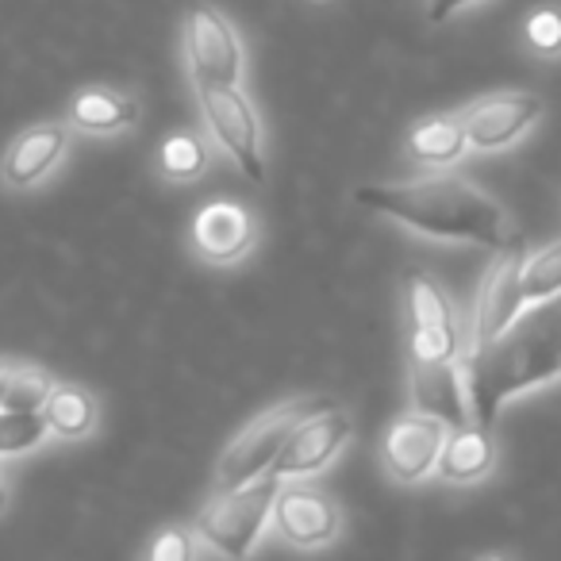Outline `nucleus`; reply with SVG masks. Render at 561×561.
Masks as SVG:
<instances>
[{
	"instance_id": "nucleus-1",
	"label": "nucleus",
	"mask_w": 561,
	"mask_h": 561,
	"mask_svg": "<svg viewBox=\"0 0 561 561\" xmlns=\"http://www.w3.org/2000/svg\"><path fill=\"white\" fill-rule=\"evenodd\" d=\"M553 377H561V293L530 300L527 312H515L500 335L473 346V358L466 362L469 412L481 427H492L504 400Z\"/></svg>"
},
{
	"instance_id": "nucleus-2",
	"label": "nucleus",
	"mask_w": 561,
	"mask_h": 561,
	"mask_svg": "<svg viewBox=\"0 0 561 561\" xmlns=\"http://www.w3.org/2000/svg\"><path fill=\"white\" fill-rule=\"evenodd\" d=\"M354 201L435 239H466L477 247H504L507 239L504 208L461 173H427V178L389 181V185H362Z\"/></svg>"
},
{
	"instance_id": "nucleus-3",
	"label": "nucleus",
	"mask_w": 561,
	"mask_h": 561,
	"mask_svg": "<svg viewBox=\"0 0 561 561\" xmlns=\"http://www.w3.org/2000/svg\"><path fill=\"white\" fill-rule=\"evenodd\" d=\"M280 477H254V481L239 484V489H219L216 500L201 507L196 515V535L211 546V550L227 553V558H247L254 546L257 530L265 527L273 512V496H277Z\"/></svg>"
},
{
	"instance_id": "nucleus-4",
	"label": "nucleus",
	"mask_w": 561,
	"mask_h": 561,
	"mask_svg": "<svg viewBox=\"0 0 561 561\" xmlns=\"http://www.w3.org/2000/svg\"><path fill=\"white\" fill-rule=\"evenodd\" d=\"M320 408H328V404H320V400H289V404L270 408V412H262L254 423H247V427L239 431V438H231L224 458H219V473H216L219 489H239V484L262 477L265 469H273L285 438L293 435V427H297L305 415L320 412Z\"/></svg>"
},
{
	"instance_id": "nucleus-5",
	"label": "nucleus",
	"mask_w": 561,
	"mask_h": 561,
	"mask_svg": "<svg viewBox=\"0 0 561 561\" xmlns=\"http://www.w3.org/2000/svg\"><path fill=\"white\" fill-rule=\"evenodd\" d=\"M196 93H201V112L211 139L239 162L250 181H262V127H257L250 96L239 85H201Z\"/></svg>"
},
{
	"instance_id": "nucleus-6",
	"label": "nucleus",
	"mask_w": 561,
	"mask_h": 561,
	"mask_svg": "<svg viewBox=\"0 0 561 561\" xmlns=\"http://www.w3.org/2000/svg\"><path fill=\"white\" fill-rule=\"evenodd\" d=\"M185 58L193 85H239L242 78V43L219 9L188 12L185 20Z\"/></svg>"
},
{
	"instance_id": "nucleus-7",
	"label": "nucleus",
	"mask_w": 561,
	"mask_h": 561,
	"mask_svg": "<svg viewBox=\"0 0 561 561\" xmlns=\"http://www.w3.org/2000/svg\"><path fill=\"white\" fill-rule=\"evenodd\" d=\"M408 305H412V358L446 362L458 358V320L450 300L423 270H408Z\"/></svg>"
},
{
	"instance_id": "nucleus-8",
	"label": "nucleus",
	"mask_w": 561,
	"mask_h": 561,
	"mask_svg": "<svg viewBox=\"0 0 561 561\" xmlns=\"http://www.w3.org/2000/svg\"><path fill=\"white\" fill-rule=\"evenodd\" d=\"M351 438V415L339 412L328 404V412H312L293 427V435L285 438L277 461H273V473L277 477H305L316 473L320 466H328L343 443Z\"/></svg>"
},
{
	"instance_id": "nucleus-9",
	"label": "nucleus",
	"mask_w": 561,
	"mask_h": 561,
	"mask_svg": "<svg viewBox=\"0 0 561 561\" xmlns=\"http://www.w3.org/2000/svg\"><path fill=\"white\" fill-rule=\"evenodd\" d=\"M443 443H446V423L435 420L427 412H408L400 415L397 423L389 427L381 443V454H385V466L397 481L404 484H415L438 469V454H443Z\"/></svg>"
},
{
	"instance_id": "nucleus-10",
	"label": "nucleus",
	"mask_w": 561,
	"mask_h": 561,
	"mask_svg": "<svg viewBox=\"0 0 561 561\" xmlns=\"http://www.w3.org/2000/svg\"><path fill=\"white\" fill-rule=\"evenodd\" d=\"M523 257H527V250L512 247L484 273L473 312V346H484L492 335H500L523 308Z\"/></svg>"
},
{
	"instance_id": "nucleus-11",
	"label": "nucleus",
	"mask_w": 561,
	"mask_h": 561,
	"mask_svg": "<svg viewBox=\"0 0 561 561\" xmlns=\"http://www.w3.org/2000/svg\"><path fill=\"white\" fill-rule=\"evenodd\" d=\"M542 116V96L535 93H496L477 101L473 108L461 116L466 139L477 150H500L507 142H515L530 124H538Z\"/></svg>"
},
{
	"instance_id": "nucleus-12",
	"label": "nucleus",
	"mask_w": 561,
	"mask_h": 561,
	"mask_svg": "<svg viewBox=\"0 0 561 561\" xmlns=\"http://www.w3.org/2000/svg\"><path fill=\"white\" fill-rule=\"evenodd\" d=\"M273 519H277V530L289 538L293 546L312 550V546H323L335 538L339 507H335V500L308 489V484H277Z\"/></svg>"
},
{
	"instance_id": "nucleus-13",
	"label": "nucleus",
	"mask_w": 561,
	"mask_h": 561,
	"mask_svg": "<svg viewBox=\"0 0 561 561\" xmlns=\"http://www.w3.org/2000/svg\"><path fill=\"white\" fill-rule=\"evenodd\" d=\"M412 400L420 412L443 420L446 427H466L469 397H466V374L458 369V358H446V362L412 358Z\"/></svg>"
},
{
	"instance_id": "nucleus-14",
	"label": "nucleus",
	"mask_w": 561,
	"mask_h": 561,
	"mask_svg": "<svg viewBox=\"0 0 561 561\" xmlns=\"http://www.w3.org/2000/svg\"><path fill=\"white\" fill-rule=\"evenodd\" d=\"M193 239L208 262L231 265L254 247V219L242 204L234 201H216L208 208L196 211L193 219Z\"/></svg>"
},
{
	"instance_id": "nucleus-15",
	"label": "nucleus",
	"mask_w": 561,
	"mask_h": 561,
	"mask_svg": "<svg viewBox=\"0 0 561 561\" xmlns=\"http://www.w3.org/2000/svg\"><path fill=\"white\" fill-rule=\"evenodd\" d=\"M66 142H70L66 124H35V127H27V131H20L16 139H12L0 173H4V181H9L12 188L35 185V181H43L50 170H55V162L66 154Z\"/></svg>"
},
{
	"instance_id": "nucleus-16",
	"label": "nucleus",
	"mask_w": 561,
	"mask_h": 561,
	"mask_svg": "<svg viewBox=\"0 0 561 561\" xmlns=\"http://www.w3.org/2000/svg\"><path fill=\"white\" fill-rule=\"evenodd\" d=\"M496 461V446L489 438V427H454L443 443V454H438V469H443L446 481L454 484H473L481 481L484 473Z\"/></svg>"
},
{
	"instance_id": "nucleus-17",
	"label": "nucleus",
	"mask_w": 561,
	"mask_h": 561,
	"mask_svg": "<svg viewBox=\"0 0 561 561\" xmlns=\"http://www.w3.org/2000/svg\"><path fill=\"white\" fill-rule=\"evenodd\" d=\"M135 119H139V104L131 96L116 93V89H81L70 104V124L93 135L131 127Z\"/></svg>"
},
{
	"instance_id": "nucleus-18",
	"label": "nucleus",
	"mask_w": 561,
	"mask_h": 561,
	"mask_svg": "<svg viewBox=\"0 0 561 561\" xmlns=\"http://www.w3.org/2000/svg\"><path fill=\"white\" fill-rule=\"evenodd\" d=\"M469 139L461 116H431L420 119L408 135V154L415 162H458L466 154Z\"/></svg>"
},
{
	"instance_id": "nucleus-19",
	"label": "nucleus",
	"mask_w": 561,
	"mask_h": 561,
	"mask_svg": "<svg viewBox=\"0 0 561 561\" xmlns=\"http://www.w3.org/2000/svg\"><path fill=\"white\" fill-rule=\"evenodd\" d=\"M43 420H47L50 435L85 438L96 423V404L85 389H78V385H55L47 404H43Z\"/></svg>"
},
{
	"instance_id": "nucleus-20",
	"label": "nucleus",
	"mask_w": 561,
	"mask_h": 561,
	"mask_svg": "<svg viewBox=\"0 0 561 561\" xmlns=\"http://www.w3.org/2000/svg\"><path fill=\"white\" fill-rule=\"evenodd\" d=\"M158 162H162L165 178H178V181H193L208 170V147H204L201 135H170L158 150Z\"/></svg>"
},
{
	"instance_id": "nucleus-21",
	"label": "nucleus",
	"mask_w": 561,
	"mask_h": 561,
	"mask_svg": "<svg viewBox=\"0 0 561 561\" xmlns=\"http://www.w3.org/2000/svg\"><path fill=\"white\" fill-rule=\"evenodd\" d=\"M561 293V239L523 257V300H546Z\"/></svg>"
},
{
	"instance_id": "nucleus-22",
	"label": "nucleus",
	"mask_w": 561,
	"mask_h": 561,
	"mask_svg": "<svg viewBox=\"0 0 561 561\" xmlns=\"http://www.w3.org/2000/svg\"><path fill=\"white\" fill-rule=\"evenodd\" d=\"M50 389H55V377L43 374L35 366H12L9 389H4V400L0 408H12V412H43Z\"/></svg>"
},
{
	"instance_id": "nucleus-23",
	"label": "nucleus",
	"mask_w": 561,
	"mask_h": 561,
	"mask_svg": "<svg viewBox=\"0 0 561 561\" xmlns=\"http://www.w3.org/2000/svg\"><path fill=\"white\" fill-rule=\"evenodd\" d=\"M50 435L43 412H12L0 408V454H24L35 450Z\"/></svg>"
},
{
	"instance_id": "nucleus-24",
	"label": "nucleus",
	"mask_w": 561,
	"mask_h": 561,
	"mask_svg": "<svg viewBox=\"0 0 561 561\" xmlns=\"http://www.w3.org/2000/svg\"><path fill=\"white\" fill-rule=\"evenodd\" d=\"M193 550H196L193 530L165 527V530H158V538L147 546V558L150 561H188V558H193Z\"/></svg>"
},
{
	"instance_id": "nucleus-25",
	"label": "nucleus",
	"mask_w": 561,
	"mask_h": 561,
	"mask_svg": "<svg viewBox=\"0 0 561 561\" xmlns=\"http://www.w3.org/2000/svg\"><path fill=\"white\" fill-rule=\"evenodd\" d=\"M527 39L535 43L542 55H558L561 50V12L542 9L527 20Z\"/></svg>"
},
{
	"instance_id": "nucleus-26",
	"label": "nucleus",
	"mask_w": 561,
	"mask_h": 561,
	"mask_svg": "<svg viewBox=\"0 0 561 561\" xmlns=\"http://www.w3.org/2000/svg\"><path fill=\"white\" fill-rule=\"evenodd\" d=\"M431 4V20H446L450 12H458L461 4H469V0H427Z\"/></svg>"
},
{
	"instance_id": "nucleus-27",
	"label": "nucleus",
	"mask_w": 561,
	"mask_h": 561,
	"mask_svg": "<svg viewBox=\"0 0 561 561\" xmlns=\"http://www.w3.org/2000/svg\"><path fill=\"white\" fill-rule=\"evenodd\" d=\"M9 377H12V366L9 362H0V400H4V389H9Z\"/></svg>"
},
{
	"instance_id": "nucleus-28",
	"label": "nucleus",
	"mask_w": 561,
	"mask_h": 561,
	"mask_svg": "<svg viewBox=\"0 0 561 561\" xmlns=\"http://www.w3.org/2000/svg\"><path fill=\"white\" fill-rule=\"evenodd\" d=\"M9 507V489H4V481H0V512Z\"/></svg>"
}]
</instances>
